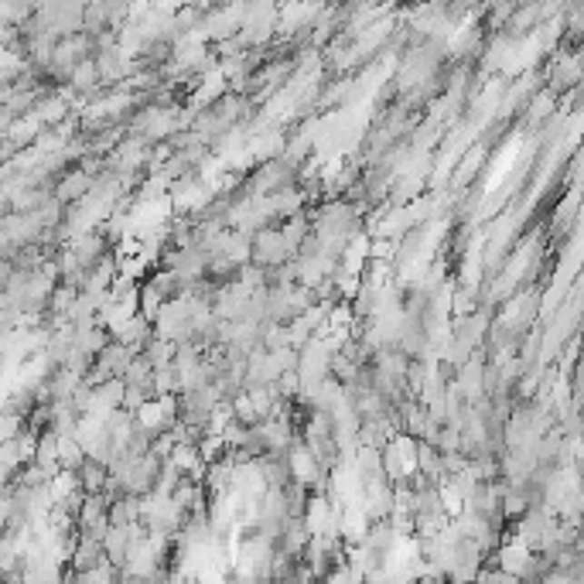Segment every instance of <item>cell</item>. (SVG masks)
Masks as SVG:
<instances>
[{"label":"cell","mask_w":584,"mask_h":584,"mask_svg":"<svg viewBox=\"0 0 584 584\" xmlns=\"http://www.w3.org/2000/svg\"><path fill=\"white\" fill-rule=\"evenodd\" d=\"M93 178H96L93 172L75 168V172H69L65 178H58L55 185H52V195H55L62 205H75V202H83L89 192H93Z\"/></svg>","instance_id":"1"},{"label":"cell","mask_w":584,"mask_h":584,"mask_svg":"<svg viewBox=\"0 0 584 584\" xmlns=\"http://www.w3.org/2000/svg\"><path fill=\"white\" fill-rule=\"evenodd\" d=\"M100 86L103 83H100V69H96V58H83V62L69 72V79H65V89H69V93H79L83 100L93 96Z\"/></svg>","instance_id":"2"}]
</instances>
